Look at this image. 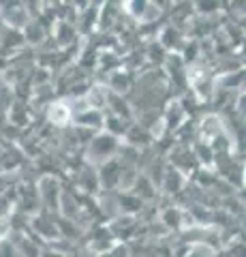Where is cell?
<instances>
[{
  "label": "cell",
  "instance_id": "obj_1",
  "mask_svg": "<svg viewBox=\"0 0 246 257\" xmlns=\"http://www.w3.org/2000/svg\"><path fill=\"white\" fill-rule=\"evenodd\" d=\"M69 109L62 105V103H56V105L52 107V111H50V118H52V122H56V124H65L67 120H69Z\"/></svg>",
  "mask_w": 246,
  "mask_h": 257
},
{
  "label": "cell",
  "instance_id": "obj_2",
  "mask_svg": "<svg viewBox=\"0 0 246 257\" xmlns=\"http://www.w3.org/2000/svg\"><path fill=\"white\" fill-rule=\"evenodd\" d=\"M9 231V221L7 219H0V240H3V236Z\"/></svg>",
  "mask_w": 246,
  "mask_h": 257
}]
</instances>
